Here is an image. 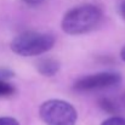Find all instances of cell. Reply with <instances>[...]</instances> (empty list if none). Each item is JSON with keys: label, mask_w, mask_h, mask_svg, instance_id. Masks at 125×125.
<instances>
[{"label": "cell", "mask_w": 125, "mask_h": 125, "mask_svg": "<svg viewBox=\"0 0 125 125\" xmlns=\"http://www.w3.org/2000/svg\"><path fill=\"white\" fill-rule=\"evenodd\" d=\"M101 10L90 4L77 6L69 10L62 20V29L67 34L78 35L94 29L101 21Z\"/></svg>", "instance_id": "obj_1"}, {"label": "cell", "mask_w": 125, "mask_h": 125, "mask_svg": "<svg viewBox=\"0 0 125 125\" xmlns=\"http://www.w3.org/2000/svg\"><path fill=\"white\" fill-rule=\"evenodd\" d=\"M55 45V37L49 33L26 32L11 42V50L24 57L38 56L47 52Z\"/></svg>", "instance_id": "obj_2"}, {"label": "cell", "mask_w": 125, "mask_h": 125, "mask_svg": "<svg viewBox=\"0 0 125 125\" xmlns=\"http://www.w3.org/2000/svg\"><path fill=\"white\" fill-rule=\"evenodd\" d=\"M39 114L47 125H75L78 114L75 108L63 100H49L40 106Z\"/></svg>", "instance_id": "obj_3"}, {"label": "cell", "mask_w": 125, "mask_h": 125, "mask_svg": "<svg viewBox=\"0 0 125 125\" xmlns=\"http://www.w3.org/2000/svg\"><path fill=\"white\" fill-rule=\"evenodd\" d=\"M122 82V77L118 73L113 72H102L91 75H86L79 79L74 87L79 91H89V90H101L115 86Z\"/></svg>", "instance_id": "obj_4"}, {"label": "cell", "mask_w": 125, "mask_h": 125, "mask_svg": "<svg viewBox=\"0 0 125 125\" xmlns=\"http://www.w3.org/2000/svg\"><path fill=\"white\" fill-rule=\"evenodd\" d=\"M60 64L52 58H45L38 63V71L45 77H52L57 73Z\"/></svg>", "instance_id": "obj_5"}, {"label": "cell", "mask_w": 125, "mask_h": 125, "mask_svg": "<svg viewBox=\"0 0 125 125\" xmlns=\"http://www.w3.org/2000/svg\"><path fill=\"white\" fill-rule=\"evenodd\" d=\"M15 89L12 85H10L9 83L0 80V96H9L11 94H13Z\"/></svg>", "instance_id": "obj_6"}, {"label": "cell", "mask_w": 125, "mask_h": 125, "mask_svg": "<svg viewBox=\"0 0 125 125\" xmlns=\"http://www.w3.org/2000/svg\"><path fill=\"white\" fill-rule=\"evenodd\" d=\"M101 125H125V118L123 117H111L106 119Z\"/></svg>", "instance_id": "obj_7"}, {"label": "cell", "mask_w": 125, "mask_h": 125, "mask_svg": "<svg viewBox=\"0 0 125 125\" xmlns=\"http://www.w3.org/2000/svg\"><path fill=\"white\" fill-rule=\"evenodd\" d=\"M0 125H20V123L15 118L2 117V118H0Z\"/></svg>", "instance_id": "obj_8"}, {"label": "cell", "mask_w": 125, "mask_h": 125, "mask_svg": "<svg viewBox=\"0 0 125 125\" xmlns=\"http://www.w3.org/2000/svg\"><path fill=\"white\" fill-rule=\"evenodd\" d=\"M27 5H31V6H37V5H40L44 0H23Z\"/></svg>", "instance_id": "obj_9"}, {"label": "cell", "mask_w": 125, "mask_h": 125, "mask_svg": "<svg viewBox=\"0 0 125 125\" xmlns=\"http://www.w3.org/2000/svg\"><path fill=\"white\" fill-rule=\"evenodd\" d=\"M120 13H122V16L125 18V0H123L122 4H120Z\"/></svg>", "instance_id": "obj_10"}, {"label": "cell", "mask_w": 125, "mask_h": 125, "mask_svg": "<svg viewBox=\"0 0 125 125\" xmlns=\"http://www.w3.org/2000/svg\"><path fill=\"white\" fill-rule=\"evenodd\" d=\"M120 57H122L123 61H125V46L122 49V51H120Z\"/></svg>", "instance_id": "obj_11"}]
</instances>
